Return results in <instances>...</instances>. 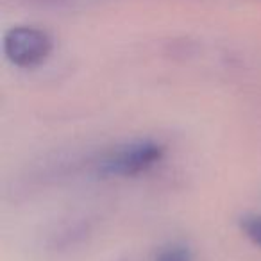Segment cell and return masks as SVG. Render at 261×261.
I'll return each instance as SVG.
<instances>
[{
  "label": "cell",
  "instance_id": "cell-1",
  "mask_svg": "<svg viewBox=\"0 0 261 261\" xmlns=\"http://www.w3.org/2000/svg\"><path fill=\"white\" fill-rule=\"evenodd\" d=\"M165 156V147L154 140H138L113 150L98 165L102 177H136L154 168Z\"/></svg>",
  "mask_w": 261,
  "mask_h": 261
},
{
  "label": "cell",
  "instance_id": "cell-2",
  "mask_svg": "<svg viewBox=\"0 0 261 261\" xmlns=\"http://www.w3.org/2000/svg\"><path fill=\"white\" fill-rule=\"evenodd\" d=\"M4 50L8 59L22 68H34L48 58L52 41L45 33L31 27H18L8 33L4 40Z\"/></svg>",
  "mask_w": 261,
  "mask_h": 261
},
{
  "label": "cell",
  "instance_id": "cell-3",
  "mask_svg": "<svg viewBox=\"0 0 261 261\" xmlns=\"http://www.w3.org/2000/svg\"><path fill=\"white\" fill-rule=\"evenodd\" d=\"M240 229L249 242L261 249V213H249L240 218Z\"/></svg>",
  "mask_w": 261,
  "mask_h": 261
},
{
  "label": "cell",
  "instance_id": "cell-4",
  "mask_svg": "<svg viewBox=\"0 0 261 261\" xmlns=\"http://www.w3.org/2000/svg\"><path fill=\"white\" fill-rule=\"evenodd\" d=\"M154 261H193L192 252L182 243H170L158 252Z\"/></svg>",
  "mask_w": 261,
  "mask_h": 261
}]
</instances>
